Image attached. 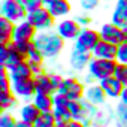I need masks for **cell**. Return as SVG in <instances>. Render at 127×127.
Here are the masks:
<instances>
[{
  "label": "cell",
  "instance_id": "1",
  "mask_svg": "<svg viewBox=\"0 0 127 127\" xmlns=\"http://www.w3.org/2000/svg\"><path fill=\"white\" fill-rule=\"evenodd\" d=\"M33 45L40 51L45 60H55L66 48V40L55 30H46V32H39L36 34Z\"/></svg>",
  "mask_w": 127,
  "mask_h": 127
},
{
  "label": "cell",
  "instance_id": "2",
  "mask_svg": "<svg viewBox=\"0 0 127 127\" xmlns=\"http://www.w3.org/2000/svg\"><path fill=\"white\" fill-rule=\"evenodd\" d=\"M118 64L117 60H106V58H94L91 60L90 66L87 69V73H90L93 76V79L96 82H100L109 76H114L115 67Z\"/></svg>",
  "mask_w": 127,
  "mask_h": 127
},
{
  "label": "cell",
  "instance_id": "3",
  "mask_svg": "<svg viewBox=\"0 0 127 127\" xmlns=\"http://www.w3.org/2000/svg\"><path fill=\"white\" fill-rule=\"evenodd\" d=\"M27 9L23 0H2L0 2V17H5L9 21L18 24L27 18Z\"/></svg>",
  "mask_w": 127,
  "mask_h": 127
},
{
  "label": "cell",
  "instance_id": "4",
  "mask_svg": "<svg viewBox=\"0 0 127 127\" xmlns=\"http://www.w3.org/2000/svg\"><path fill=\"white\" fill-rule=\"evenodd\" d=\"M30 24L34 26V29L37 32H46V30H54L55 29V18L51 15V12L48 11L46 6H42L36 11H32L27 14L26 18Z\"/></svg>",
  "mask_w": 127,
  "mask_h": 127
},
{
  "label": "cell",
  "instance_id": "5",
  "mask_svg": "<svg viewBox=\"0 0 127 127\" xmlns=\"http://www.w3.org/2000/svg\"><path fill=\"white\" fill-rule=\"evenodd\" d=\"M69 109L73 115V120H79L82 123L87 124V127H90L91 124V120L97 111L96 106H93L91 103H88L85 99H81V100H72L69 103Z\"/></svg>",
  "mask_w": 127,
  "mask_h": 127
},
{
  "label": "cell",
  "instance_id": "6",
  "mask_svg": "<svg viewBox=\"0 0 127 127\" xmlns=\"http://www.w3.org/2000/svg\"><path fill=\"white\" fill-rule=\"evenodd\" d=\"M102 40L99 30L93 29V27H84L79 33V36L76 37V40L73 42V48L82 49V51H93L96 48V45Z\"/></svg>",
  "mask_w": 127,
  "mask_h": 127
},
{
  "label": "cell",
  "instance_id": "7",
  "mask_svg": "<svg viewBox=\"0 0 127 127\" xmlns=\"http://www.w3.org/2000/svg\"><path fill=\"white\" fill-rule=\"evenodd\" d=\"M58 93L64 94L70 102L72 100H81V99H84L85 84L81 79H78L76 76H66Z\"/></svg>",
  "mask_w": 127,
  "mask_h": 127
},
{
  "label": "cell",
  "instance_id": "8",
  "mask_svg": "<svg viewBox=\"0 0 127 127\" xmlns=\"http://www.w3.org/2000/svg\"><path fill=\"white\" fill-rule=\"evenodd\" d=\"M63 39H64L66 42L67 40H72V42H75L76 40V37L79 36V33H81V30H82V27L78 24V21L75 20V18H70V17H67V18H63V20H60L57 24H55V29H54Z\"/></svg>",
  "mask_w": 127,
  "mask_h": 127
},
{
  "label": "cell",
  "instance_id": "9",
  "mask_svg": "<svg viewBox=\"0 0 127 127\" xmlns=\"http://www.w3.org/2000/svg\"><path fill=\"white\" fill-rule=\"evenodd\" d=\"M91 60H93L91 51H82L78 48H72L69 54V66L75 72H84L85 69H88Z\"/></svg>",
  "mask_w": 127,
  "mask_h": 127
},
{
  "label": "cell",
  "instance_id": "10",
  "mask_svg": "<svg viewBox=\"0 0 127 127\" xmlns=\"http://www.w3.org/2000/svg\"><path fill=\"white\" fill-rule=\"evenodd\" d=\"M12 93L18 97V100L32 102V99L36 94L34 78L33 79H24V81H12Z\"/></svg>",
  "mask_w": 127,
  "mask_h": 127
},
{
  "label": "cell",
  "instance_id": "11",
  "mask_svg": "<svg viewBox=\"0 0 127 127\" xmlns=\"http://www.w3.org/2000/svg\"><path fill=\"white\" fill-rule=\"evenodd\" d=\"M99 33H100L102 40H105V42H109V43H114V45H120L121 42H124L123 29L118 27V26H115L111 21L102 24L100 29H99Z\"/></svg>",
  "mask_w": 127,
  "mask_h": 127
},
{
  "label": "cell",
  "instance_id": "12",
  "mask_svg": "<svg viewBox=\"0 0 127 127\" xmlns=\"http://www.w3.org/2000/svg\"><path fill=\"white\" fill-rule=\"evenodd\" d=\"M115 121V109H112L109 105H103L97 108L90 127H109Z\"/></svg>",
  "mask_w": 127,
  "mask_h": 127
},
{
  "label": "cell",
  "instance_id": "13",
  "mask_svg": "<svg viewBox=\"0 0 127 127\" xmlns=\"http://www.w3.org/2000/svg\"><path fill=\"white\" fill-rule=\"evenodd\" d=\"M39 32L34 29L33 24H30L27 20L15 24L14 30V42H33L36 34Z\"/></svg>",
  "mask_w": 127,
  "mask_h": 127
},
{
  "label": "cell",
  "instance_id": "14",
  "mask_svg": "<svg viewBox=\"0 0 127 127\" xmlns=\"http://www.w3.org/2000/svg\"><path fill=\"white\" fill-rule=\"evenodd\" d=\"M84 99L96 108H100V106L106 105V102H108V97H106V94H105V91L99 82H94V84L85 87Z\"/></svg>",
  "mask_w": 127,
  "mask_h": 127
},
{
  "label": "cell",
  "instance_id": "15",
  "mask_svg": "<svg viewBox=\"0 0 127 127\" xmlns=\"http://www.w3.org/2000/svg\"><path fill=\"white\" fill-rule=\"evenodd\" d=\"M99 84L103 88V91H105V94L109 100H120V97L124 91V85L115 76H109V78L100 81Z\"/></svg>",
  "mask_w": 127,
  "mask_h": 127
},
{
  "label": "cell",
  "instance_id": "16",
  "mask_svg": "<svg viewBox=\"0 0 127 127\" xmlns=\"http://www.w3.org/2000/svg\"><path fill=\"white\" fill-rule=\"evenodd\" d=\"M48 11L51 12V15L55 20H63V18H67L72 14V3L70 0H54L51 5L46 6Z\"/></svg>",
  "mask_w": 127,
  "mask_h": 127
},
{
  "label": "cell",
  "instance_id": "17",
  "mask_svg": "<svg viewBox=\"0 0 127 127\" xmlns=\"http://www.w3.org/2000/svg\"><path fill=\"white\" fill-rule=\"evenodd\" d=\"M117 48H118V45H114V43L100 40V42L96 45V48L91 51V54H93L94 58L117 60Z\"/></svg>",
  "mask_w": 127,
  "mask_h": 127
},
{
  "label": "cell",
  "instance_id": "18",
  "mask_svg": "<svg viewBox=\"0 0 127 127\" xmlns=\"http://www.w3.org/2000/svg\"><path fill=\"white\" fill-rule=\"evenodd\" d=\"M40 115H42V112L36 108V105H34L33 102H24V103L20 106V109H18V117H20V120H23V121H26V123H30V124H34V123L39 120Z\"/></svg>",
  "mask_w": 127,
  "mask_h": 127
},
{
  "label": "cell",
  "instance_id": "19",
  "mask_svg": "<svg viewBox=\"0 0 127 127\" xmlns=\"http://www.w3.org/2000/svg\"><path fill=\"white\" fill-rule=\"evenodd\" d=\"M111 23H114L118 27H126L127 26V2L117 0L114 6V11L111 14Z\"/></svg>",
  "mask_w": 127,
  "mask_h": 127
},
{
  "label": "cell",
  "instance_id": "20",
  "mask_svg": "<svg viewBox=\"0 0 127 127\" xmlns=\"http://www.w3.org/2000/svg\"><path fill=\"white\" fill-rule=\"evenodd\" d=\"M27 58L15 48L14 42L8 43V57H6V61H5V64L2 67H6L8 70H12L14 67H17L18 64H21L23 61H26Z\"/></svg>",
  "mask_w": 127,
  "mask_h": 127
},
{
  "label": "cell",
  "instance_id": "21",
  "mask_svg": "<svg viewBox=\"0 0 127 127\" xmlns=\"http://www.w3.org/2000/svg\"><path fill=\"white\" fill-rule=\"evenodd\" d=\"M15 23L9 21L5 17H0V45H8L14 42Z\"/></svg>",
  "mask_w": 127,
  "mask_h": 127
},
{
  "label": "cell",
  "instance_id": "22",
  "mask_svg": "<svg viewBox=\"0 0 127 127\" xmlns=\"http://www.w3.org/2000/svg\"><path fill=\"white\" fill-rule=\"evenodd\" d=\"M34 85H36V93H42V94H54V87L51 84V78H49V72H43L34 76Z\"/></svg>",
  "mask_w": 127,
  "mask_h": 127
},
{
  "label": "cell",
  "instance_id": "23",
  "mask_svg": "<svg viewBox=\"0 0 127 127\" xmlns=\"http://www.w3.org/2000/svg\"><path fill=\"white\" fill-rule=\"evenodd\" d=\"M9 75H11L12 81H24V79H33L34 78L27 60L23 61L21 64H18L17 67H14L12 70H9Z\"/></svg>",
  "mask_w": 127,
  "mask_h": 127
},
{
  "label": "cell",
  "instance_id": "24",
  "mask_svg": "<svg viewBox=\"0 0 127 127\" xmlns=\"http://www.w3.org/2000/svg\"><path fill=\"white\" fill-rule=\"evenodd\" d=\"M32 102L36 105V108L40 112H51L54 109V96H51V94L36 93L34 97L32 99Z\"/></svg>",
  "mask_w": 127,
  "mask_h": 127
},
{
  "label": "cell",
  "instance_id": "25",
  "mask_svg": "<svg viewBox=\"0 0 127 127\" xmlns=\"http://www.w3.org/2000/svg\"><path fill=\"white\" fill-rule=\"evenodd\" d=\"M52 114H54L55 123L58 126H66L69 121L73 120V115H72L69 106H55L52 109Z\"/></svg>",
  "mask_w": 127,
  "mask_h": 127
},
{
  "label": "cell",
  "instance_id": "26",
  "mask_svg": "<svg viewBox=\"0 0 127 127\" xmlns=\"http://www.w3.org/2000/svg\"><path fill=\"white\" fill-rule=\"evenodd\" d=\"M115 127H127V105L118 102L115 106Z\"/></svg>",
  "mask_w": 127,
  "mask_h": 127
},
{
  "label": "cell",
  "instance_id": "27",
  "mask_svg": "<svg viewBox=\"0 0 127 127\" xmlns=\"http://www.w3.org/2000/svg\"><path fill=\"white\" fill-rule=\"evenodd\" d=\"M18 97L11 91V93H0V106L3 111H11L17 106Z\"/></svg>",
  "mask_w": 127,
  "mask_h": 127
},
{
  "label": "cell",
  "instance_id": "28",
  "mask_svg": "<svg viewBox=\"0 0 127 127\" xmlns=\"http://www.w3.org/2000/svg\"><path fill=\"white\" fill-rule=\"evenodd\" d=\"M12 91V79L9 70L0 66V93H11Z\"/></svg>",
  "mask_w": 127,
  "mask_h": 127
},
{
  "label": "cell",
  "instance_id": "29",
  "mask_svg": "<svg viewBox=\"0 0 127 127\" xmlns=\"http://www.w3.org/2000/svg\"><path fill=\"white\" fill-rule=\"evenodd\" d=\"M55 124L57 123H55L54 114L51 111V112H42V115L39 117V120L34 123V127H54Z\"/></svg>",
  "mask_w": 127,
  "mask_h": 127
},
{
  "label": "cell",
  "instance_id": "30",
  "mask_svg": "<svg viewBox=\"0 0 127 127\" xmlns=\"http://www.w3.org/2000/svg\"><path fill=\"white\" fill-rule=\"evenodd\" d=\"M20 118H17L12 112L9 111H3L0 115V127H17Z\"/></svg>",
  "mask_w": 127,
  "mask_h": 127
},
{
  "label": "cell",
  "instance_id": "31",
  "mask_svg": "<svg viewBox=\"0 0 127 127\" xmlns=\"http://www.w3.org/2000/svg\"><path fill=\"white\" fill-rule=\"evenodd\" d=\"M114 76L124 87H127V64H124V63H118L117 67H115V72H114Z\"/></svg>",
  "mask_w": 127,
  "mask_h": 127
},
{
  "label": "cell",
  "instance_id": "32",
  "mask_svg": "<svg viewBox=\"0 0 127 127\" xmlns=\"http://www.w3.org/2000/svg\"><path fill=\"white\" fill-rule=\"evenodd\" d=\"M76 21H78V24L84 29V27H90V24L93 23V17H91V14L90 12H79V14H76L75 17H73Z\"/></svg>",
  "mask_w": 127,
  "mask_h": 127
},
{
  "label": "cell",
  "instance_id": "33",
  "mask_svg": "<svg viewBox=\"0 0 127 127\" xmlns=\"http://www.w3.org/2000/svg\"><path fill=\"white\" fill-rule=\"evenodd\" d=\"M100 5V0H79V8L84 12H93Z\"/></svg>",
  "mask_w": 127,
  "mask_h": 127
},
{
  "label": "cell",
  "instance_id": "34",
  "mask_svg": "<svg viewBox=\"0 0 127 127\" xmlns=\"http://www.w3.org/2000/svg\"><path fill=\"white\" fill-rule=\"evenodd\" d=\"M49 78H51V84L54 87V91L55 93L60 91V88H61L63 82H64V78L66 76H61L60 73H55V72H49Z\"/></svg>",
  "mask_w": 127,
  "mask_h": 127
},
{
  "label": "cell",
  "instance_id": "35",
  "mask_svg": "<svg viewBox=\"0 0 127 127\" xmlns=\"http://www.w3.org/2000/svg\"><path fill=\"white\" fill-rule=\"evenodd\" d=\"M117 61L127 64V42H121L117 48Z\"/></svg>",
  "mask_w": 127,
  "mask_h": 127
},
{
  "label": "cell",
  "instance_id": "36",
  "mask_svg": "<svg viewBox=\"0 0 127 127\" xmlns=\"http://www.w3.org/2000/svg\"><path fill=\"white\" fill-rule=\"evenodd\" d=\"M27 61H36V63H45V57L40 54V51L33 45V48H32V51L29 52V55H27Z\"/></svg>",
  "mask_w": 127,
  "mask_h": 127
},
{
  "label": "cell",
  "instance_id": "37",
  "mask_svg": "<svg viewBox=\"0 0 127 127\" xmlns=\"http://www.w3.org/2000/svg\"><path fill=\"white\" fill-rule=\"evenodd\" d=\"M14 45H15V48L27 58V55H29V52L32 51V48H33V42H14Z\"/></svg>",
  "mask_w": 127,
  "mask_h": 127
},
{
  "label": "cell",
  "instance_id": "38",
  "mask_svg": "<svg viewBox=\"0 0 127 127\" xmlns=\"http://www.w3.org/2000/svg\"><path fill=\"white\" fill-rule=\"evenodd\" d=\"M23 3L27 9V12H32V11H36L42 6H45L43 0H23Z\"/></svg>",
  "mask_w": 127,
  "mask_h": 127
},
{
  "label": "cell",
  "instance_id": "39",
  "mask_svg": "<svg viewBox=\"0 0 127 127\" xmlns=\"http://www.w3.org/2000/svg\"><path fill=\"white\" fill-rule=\"evenodd\" d=\"M54 96V108L55 106H69V103H70V100L64 96V94H61V93H54L52 94Z\"/></svg>",
  "mask_w": 127,
  "mask_h": 127
},
{
  "label": "cell",
  "instance_id": "40",
  "mask_svg": "<svg viewBox=\"0 0 127 127\" xmlns=\"http://www.w3.org/2000/svg\"><path fill=\"white\" fill-rule=\"evenodd\" d=\"M8 57V45H0V66L5 64Z\"/></svg>",
  "mask_w": 127,
  "mask_h": 127
},
{
  "label": "cell",
  "instance_id": "41",
  "mask_svg": "<svg viewBox=\"0 0 127 127\" xmlns=\"http://www.w3.org/2000/svg\"><path fill=\"white\" fill-rule=\"evenodd\" d=\"M64 127H87V124L82 123V121H79V120H72V121H69Z\"/></svg>",
  "mask_w": 127,
  "mask_h": 127
},
{
  "label": "cell",
  "instance_id": "42",
  "mask_svg": "<svg viewBox=\"0 0 127 127\" xmlns=\"http://www.w3.org/2000/svg\"><path fill=\"white\" fill-rule=\"evenodd\" d=\"M118 102H121V103L127 105V87H124V91H123V94H121V97H120V100H118Z\"/></svg>",
  "mask_w": 127,
  "mask_h": 127
},
{
  "label": "cell",
  "instance_id": "43",
  "mask_svg": "<svg viewBox=\"0 0 127 127\" xmlns=\"http://www.w3.org/2000/svg\"><path fill=\"white\" fill-rule=\"evenodd\" d=\"M17 127H34V124H30V123H26L23 120H18L17 123Z\"/></svg>",
  "mask_w": 127,
  "mask_h": 127
},
{
  "label": "cell",
  "instance_id": "44",
  "mask_svg": "<svg viewBox=\"0 0 127 127\" xmlns=\"http://www.w3.org/2000/svg\"><path fill=\"white\" fill-rule=\"evenodd\" d=\"M123 37H124V42H127V26L123 27Z\"/></svg>",
  "mask_w": 127,
  "mask_h": 127
},
{
  "label": "cell",
  "instance_id": "45",
  "mask_svg": "<svg viewBox=\"0 0 127 127\" xmlns=\"http://www.w3.org/2000/svg\"><path fill=\"white\" fill-rule=\"evenodd\" d=\"M54 2V0H43V3H45V6H48V5H51Z\"/></svg>",
  "mask_w": 127,
  "mask_h": 127
},
{
  "label": "cell",
  "instance_id": "46",
  "mask_svg": "<svg viewBox=\"0 0 127 127\" xmlns=\"http://www.w3.org/2000/svg\"><path fill=\"white\" fill-rule=\"evenodd\" d=\"M54 127H64V126H58V124H55V126H54Z\"/></svg>",
  "mask_w": 127,
  "mask_h": 127
},
{
  "label": "cell",
  "instance_id": "47",
  "mask_svg": "<svg viewBox=\"0 0 127 127\" xmlns=\"http://www.w3.org/2000/svg\"><path fill=\"white\" fill-rule=\"evenodd\" d=\"M123 2H127V0H123Z\"/></svg>",
  "mask_w": 127,
  "mask_h": 127
}]
</instances>
